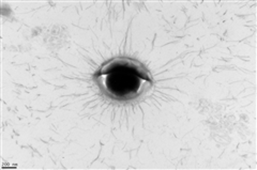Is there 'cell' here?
Masks as SVG:
<instances>
[{
	"mask_svg": "<svg viewBox=\"0 0 257 170\" xmlns=\"http://www.w3.org/2000/svg\"><path fill=\"white\" fill-rule=\"evenodd\" d=\"M107 94L118 100L135 98L144 84L151 83L146 70L132 60H114L102 67L96 74Z\"/></svg>",
	"mask_w": 257,
	"mask_h": 170,
	"instance_id": "obj_1",
	"label": "cell"
}]
</instances>
